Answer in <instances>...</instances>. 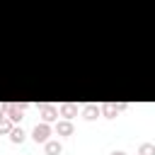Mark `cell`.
<instances>
[{
	"instance_id": "obj_1",
	"label": "cell",
	"mask_w": 155,
	"mask_h": 155,
	"mask_svg": "<svg viewBox=\"0 0 155 155\" xmlns=\"http://www.w3.org/2000/svg\"><path fill=\"white\" fill-rule=\"evenodd\" d=\"M48 136H51V126H48L46 121H44V124H36L34 131H31V138H34L36 143H46Z\"/></svg>"
},
{
	"instance_id": "obj_2",
	"label": "cell",
	"mask_w": 155,
	"mask_h": 155,
	"mask_svg": "<svg viewBox=\"0 0 155 155\" xmlns=\"http://www.w3.org/2000/svg\"><path fill=\"white\" fill-rule=\"evenodd\" d=\"M24 107H27L24 102H22V104H5V114H7V119H10V121H19Z\"/></svg>"
},
{
	"instance_id": "obj_3",
	"label": "cell",
	"mask_w": 155,
	"mask_h": 155,
	"mask_svg": "<svg viewBox=\"0 0 155 155\" xmlns=\"http://www.w3.org/2000/svg\"><path fill=\"white\" fill-rule=\"evenodd\" d=\"M41 116H44L46 124H48V121H56V119H58V109L51 107V104H41Z\"/></svg>"
},
{
	"instance_id": "obj_4",
	"label": "cell",
	"mask_w": 155,
	"mask_h": 155,
	"mask_svg": "<svg viewBox=\"0 0 155 155\" xmlns=\"http://www.w3.org/2000/svg\"><path fill=\"white\" fill-rule=\"evenodd\" d=\"M121 109H126L124 102L121 104H102L99 107V111H104V116H116V111H121Z\"/></svg>"
},
{
	"instance_id": "obj_5",
	"label": "cell",
	"mask_w": 155,
	"mask_h": 155,
	"mask_svg": "<svg viewBox=\"0 0 155 155\" xmlns=\"http://www.w3.org/2000/svg\"><path fill=\"white\" fill-rule=\"evenodd\" d=\"M56 131H58V136H70V133H73V124H70L68 119H65V121H58Z\"/></svg>"
},
{
	"instance_id": "obj_6",
	"label": "cell",
	"mask_w": 155,
	"mask_h": 155,
	"mask_svg": "<svg viewBox=\"0 0 155 155\" xmlns=\"http://www.w3.org/2000/svg\"><path fill=\"white\" fill-rule=\"evenodd\" d=\"M75 114H78V107H75V104H63V107H61V116L73 119Z\"/></svg>"
},
{
	"instance_id": "obj_7",
	"label": "cell",
	"mask_w": 155,
	"mask_h": 155,
	"mask_svg": "<svg viewBox=\"0 0 155 155\" xmlns=\"http://www.w3.org/2000/svg\"><path fill=\"white\" fill-rule=\"evenodd\" d=\"M82 114H85V119H97V116H99V107H97V104H87Z\"/></svg>"
},
{
	"instance_id": "obj_8",
	"label": "cell",
	"mask_w": 155,
	"mask_h": 155,
	"mask_svg": "<svg viewBox=\"0 0 155 155\" xmlns=\"http://www.w3.org/2000/svg\"><path fill=\"white\" fill-rule=\"evenodd\" d=\"M61 150H63V148H61L58 140H46V153H48V155H58Z\"/></svg>"
},
{
	"instance_id": "obj_9",
	"label": "cell",
	"mask_w": 155,
	"mask_h": 155,
	"mask_svg": "<svg viewBox=\"0 0 155 155\" xmlns=\"http://www.w3.org/2000/svg\"><path fill=\"white\" fill-rule=\"evenodd\" d=\"M10 138H12V143H22V140H24V131L12 126V131H10Z\"/></svg>"
},
{
	"instance_id": "obj_10",
	"label": "cell",
	"mask_w": 155,
	"mask_h": 155,
	"mask_svg": "<svg viewBox=\"0 0 155 155\" xmlns=\"http://www.w3.org/2000/svg\"><path fill=\"white\" fill-rule=\"evenodd\" d=\"M12 131V121L7 116H0V133H10Z\"/></svg>"
},
{
	"instance_id": "obj_11",
	"label": "cell",
	"mask_w": 155,
	"mask_h": 155,
	"mask_svg": "<svg viewBox=\"0 0 155 155\" xmlns=\"http://www.w3.org/2000/svg\"><path fill=\"white\" fill-rule=\"evenodd\" d=\"M153 153H155V145L153 143H143L140 145V155H153Z\"/></svg>"
},
{
	"instance_id": "obj_12",
	"label": "cell",
	"mask_w": 155,
	"mask_h": 155,
	"mask_svg": "<svg viewBox=\"0 0 155 155\" xmlns=\"http://www.w3.org/2000/svg\"><path fill=\"white\" fill-rule=\"evenodd\" d=\"M111 155H126V153H121V150H119V153H116V150H114V153H111Z\"/></svg>"
},
{
	"instance_id": "obj_13",
	"label": "cell",
	"mask_w": 155,
	"mask_h": 155,
	"mask_svg": "<svg viewBox=\"0 0 155 155\" xmlns=\"http://www.w3.org/2000/svg\"><path fill=\"white\" fill-rule=\"evenodd\" d=\"M0 116H5V107H0Z\"/></svg>"
}]
</instances>
